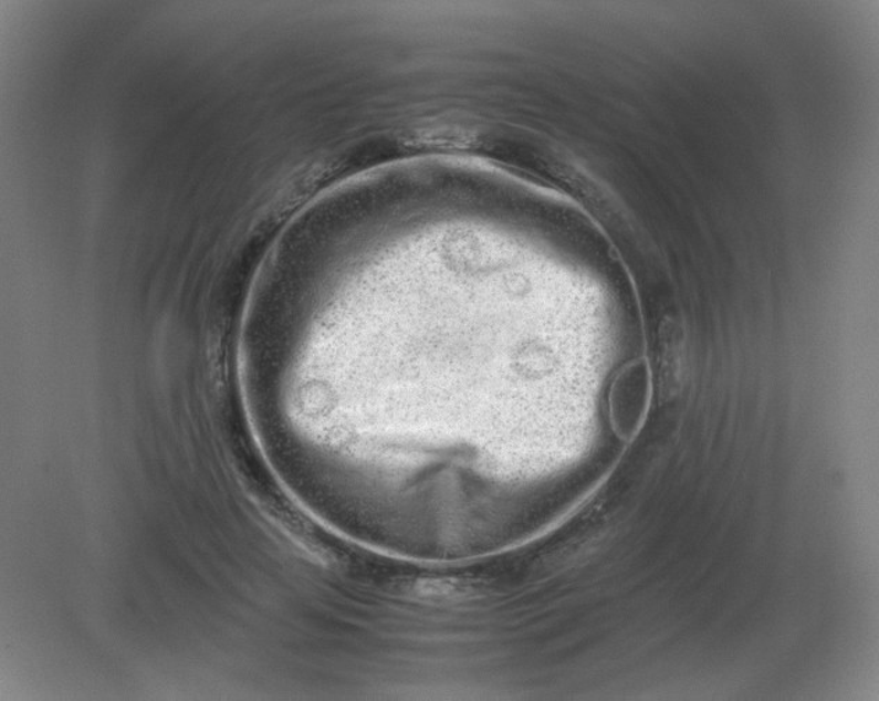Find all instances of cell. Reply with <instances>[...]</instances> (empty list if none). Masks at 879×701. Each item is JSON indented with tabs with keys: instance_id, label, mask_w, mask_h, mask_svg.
<instances>
[{
	"instance_id": "obj_1",
	"label": "cell",
	"mask_w": 879,
	"mask_h": 701,
	"mask_svg": "<svg viewBox=\"0 0 879 701\" xmlns=\"http://www.w3.org/2000/svg\"><path fill=\"white\" fill-rule=\"evenodd\" d=\"M649 402V390L643 380H624L615 385L611 393V419L614 429L622 439L638 433Z\"/></svg>"
},
{
	"instance_id": "obj_2",
	"label": "cell",
	"mask_w": 879,
	"mask_h": 701,
	"mask_svg": "<svg viewBox=\"0 0 879 701\" xmlns=\"http://www.w3.org/2000/svg\"><path fill=\"white\" fill-rule=\"evenodd\" d=\"M684 363H687V354H684L682 333L676 326H668L662 331L660 349V375L665 386L679 385Z\"/></svg>"
}]
</instances>
